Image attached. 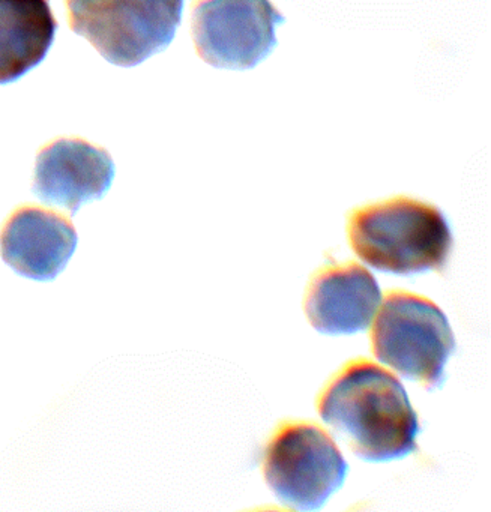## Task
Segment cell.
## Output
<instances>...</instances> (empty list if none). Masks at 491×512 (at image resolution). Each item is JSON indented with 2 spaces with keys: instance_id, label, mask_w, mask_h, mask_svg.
Masks as SVG:
<instances>
[{
  "instance_id": "1",
  "label": "cell",
  "mask_w": 491,
  "mask_h": 512,
  "mask_svg": "<svg viewBox=\"0 0 491 512\" xmlns=\"http://www.w3.org/2000/svg\"><path fill=\"white\" fill-rule=\"evenodd\" d=\"M323 421L364 461L400 460L418 449V415L400 380L370 359L347 362L320 392Z\"/></svg>"
},
{
  "instance_id": "2",
  "label": "cell",
  "mask_w": 491,
  "mask_h": 512,
  "mask_svg": "<svg viewBox=\"0 0 491 512\" xmlns=\"http://www.w3.org/2000/svg\"><path fill=\"white\" fill-rule=\"evenodd\" d=\"M347 236L362 262L377 271L407 277L442 271L452 248L445 214L410 197H394L350 212Z\"/></svg>"
},
{
  "instance_id": "3",
  "label": "cell",
  "mask_w": 491,
  "mask_h": 512,
  "mask_svg": "<svg viewBox=\"0 0 491 512\" xmlns=\"http://www.w3.org/2000/svg\"><path fill=\"white\" fill-rule=\"evenodd\" d=\"M370 338L374 356L404 379L428 391L445 382L455 338L448 317L430 299L406 290H389Z\"/></svg>"
},
{
  "instance_id": "4",
  "label": "cell",
  "mask_w": 491,
  "mask_h": 512,
  "mask_svg": "<svg viewBox=\"0 0 491 512\" xmlns=\"http://www.w3.org/2000/svg\"><path fill=\"white\" fill-rule=\"evenodd\" d=\"M185 0H67L70 26L118 67H136L172 44Z\"/></svg>"
},
{
  "instance_id": "5",
  "label": "cell",
  "mask_w": 491,
  "mask_h": 512,
  "mask_svg": "<svg viewBox=\"0 0 491 512\" xmlns=\"http://www.w3.org/2000/svg\"><path fill=\"white\" fill-rule=\"evenodd\" d=\"M262 469L278 502L298 511L322 508L349 472L334 439L310 421L281 422L266 443Z\"/></svg>"
},
{
  "instance_id": "6",
  "label": "cell",
  "mask_w": 491,
  "mask_h": 512,
  "mask_svg": "<svg viewBox=\"0 0 491 512\" xmlns=\"http://www.w3.org/2000/svg\"><path fill=\"white\" fill-rule=\"evenodd\" d=\"M286 23L269 0H199L193 11L197 55L215 68L253 70L277 47Z\"/></svg>"
},
{
  "instance_id": "7",
  "label": "cell",
  "mask_w": 491,
  "mask_h": 512,
  "mask_svg": "<svg viewBox=\"0 0 491 512\" xmlns=\"http://www.w3.org/2000/svg\"><path fill=\"white\" fill-rule=\"evenodd\" d=\"M382 302L379 284L356 262L329 263L311 277L304 298L308 322L325 335L365 332Z\"/></svg>"
},
{
  "instance_id": "8",
  "label": "cell",
  "mask_w": 491,
  "mask_h": 512,
  "mask_svg": "<svg viewBox=\"0 0 491 512\" xmlns=\"http://www.w3.org/2000/svg\"><path fill=\"white\" fill-rule=\"evenodd\" d=\"M113 179L115 164L109 152L83 140L62 139L38 155L34 193L46 205L76 214L85 203L100 200Z\"/></svg>"
},
{
  "instance_id": "9",
  "label": "cell",
  "mask_w": 491,
  "mask_h": 512,
  "mask_svg": "<svg viewBox=\"0 0 491 512\" xmlns=\"http://www.w3.org/2000/svg\"><path fill=\"white\" fill-rule=\"evenodd\" d=\"M77 247L73 224L46 209L22 208L5 224L0 253L5 263L22 277L55 280Z\"/></svg>"
},
{
  "instance_id": "10",
  "label": "cell",
  "mask_w": 491,
  "mask_h": 512,
  "mask_svg": "<svg viewBox=\"0 0 491 512\" xmlns=\"http://www.w3.org/2000/svg\"><path fill=\"white\" fill-rule=\"evenodd\" d=\"M56 29L49 0H0V85L17 82L38 67Z\"/></svg>"
}]
</instances>
